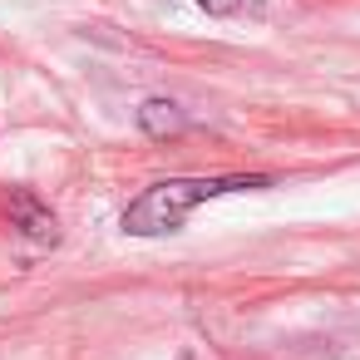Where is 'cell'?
Listing matches in <instances>:
<instances>
[{
  "label": "cell",
  "instance_id": "cell-2",
  "mask_svg": "<svg viewBox=\"0 0 360 360\" xmlns=\"http://www.w3.org/2000/svg\"><path fill=\"white\" fill-rule=\"evenodd\" d=\"M0 207H6L11 227H15L20 237H30V242H55V237H60L55 212H50V207H45L30 188H11L6 198H0Z\"/></svg>",
  "mask_w": 360,
  "mask_h": 360
},
{
  "label": "cell",
  "instance_id": "cell-4",
  "mask_svg": "<svg viewBox=\"0 0 360 360\" xmlns=\"http://www.w3.org/2000/svg\"><path fill=\"white\" fill-rule=\"evenodd\" d=\"M198 6H202L207 15H232V11L242 6V0H198Z\"/></svg>",
  "mask_w": 360,
  "mask_h": 360
},
{
  "label": "cell",
  "instance_id": "cell-1",
  "mask_svg": "<svg viewBox=\"0 0 360 360\" xmlns=\"http://www.w3.org/2000/svg\"><path fill=\"white\" fill-rule=\"evenodd\" d=\"M262 188H271V178L266 173H227V178H163V183H153V188H143L129 207H124V217H119V227L129 232V237H163V232H178L202 202H212V198H227V193H262Z\"/></svg>",
  "mask_w": 360,
  "mask_h": 360
},
{
  "label": "cell",
  "instance_id": "cell-3",
  "mask_svg": "<svg viewBox=\"0 0 360 360\" xmlns=\"http://www.w3.org/2000/svg\"><path fill=\"white\" fill-rule=\"evenodd\" d=\"M139 129H143L148 139H178V134L188 129V114H183L173 99H148V104L139 109Z\"/></svg>",
  "mask_w": 360,
  "mask_h": 360
}]
</instances>
